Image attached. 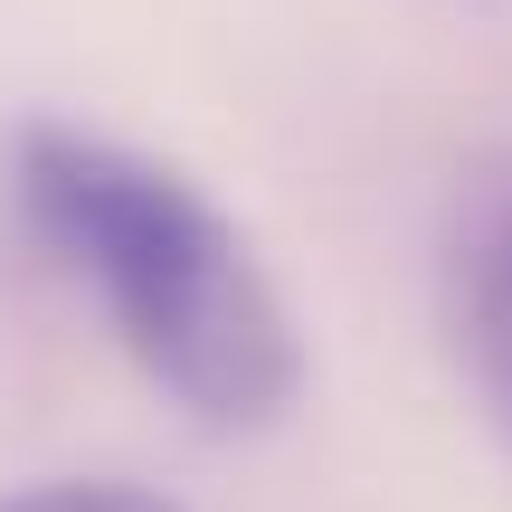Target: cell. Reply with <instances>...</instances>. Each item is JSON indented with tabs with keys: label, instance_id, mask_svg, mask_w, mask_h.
<instances>
[{
	"label": "cell",
	"instance_id": "1",
	"mask_svg": "<svg viewBox=\"0 0 512 512\" xmlns=\"http://www.w3.org/2000/svg\"><path fill=\"white\" fill-rule=\"evenodd\" d=\"M10 209L29 247L95 294V313L143 361V380L171 389L200 427L238 437L294 408L304 342L247 238L181 171L38 114L10 133Z\"/></svg>",
	"mask_w": 512,
	"mask_h": 512
},
{
	"label": "cell",
	"instance_id": "2",
	"mask_svg": "<svg viewBox=\"0 0 512 512\" xmlns=\"http://www.w3.org/2000/svg\"><path fill=\"white\" fill-rule=\"evenodd\" d=\"M437 285H446V342H456L494 437L512 446V162H484L456 190Z\"/></svg>",
	"mask_w": 512,
	"mask_h": 512
},
{
	"label": "cell",
	"instance_id": "3",
	"mask_svg": "<svg viewBox=\"0 0 512 512\" xmlns=\"http://www.w3.org/2000/svg\"><path fill=\"white\" fill-rule=\"evenodd\" d=\"M0 512H181L143 484H114V475H57V484H19L0 494Z\"/></svg>",
	"mask_w": 512,
	"mask_h": 512
}]
</instances>
